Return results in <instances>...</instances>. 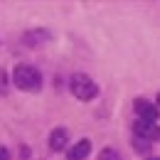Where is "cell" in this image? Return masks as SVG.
<instances>
[{
	"label": "cell",
	"instance_id": "cell-5",
	"mask_svg": "<svg viewBox=\"0 0 160 160\" xmlns=\"http://www.w3.org/2000/svg\"><path fill=\"white\" fill-rule=\"evenodd\" d=\"M67 143H69V131L67 128H54L52 136H49V148L54 153H59V150L67 148Z\"/></svg>",
	"mask_w": 160,
	"mask_h": 160
},
{
	"label": "cell",
	"instance_id": "cell-3",
	"mask_svg": "<svg viewBox=\"0 0 160 160\" xmlns=\"http://www.w3.org/2000/svg\"><path fill=\"white\" fill-rule=\"evenodd\" d=\"M136 113L140 116V121H150V123H155L160 116V108L155 106V103H150V101H145V99H136Z\"/></svg>",
	"mask_w": 160,
	"mask_h": 160
},
{
	"label": "cell",
	"instance_id": "cell-2",
	"mask_svg": "<svg viewBox=\"0 0 160 160\" xmlns=\"http://www.w3.org/2000/svg\"><path fill=\"white\" fill-rule=\"evenodd\" d=\"M69 89H72V94L81 101H91L96 94H99V86H96V81L89 79L86 74H74L72 81H69Z\"/></svg>",
	"mask_w": 160,
	"mask_h": 160
},
{
	"label": "cell",
	"instance_id": "cell-8",
	"mask_svg": "<svg viewBox=\"0 0 160 160\" xmlns=\"http://www.w3.org/2000/svg\"><path fill=\"white\" fill-rule=\"evenodd\" d=\"M0 160H8V148L0 145Z\"/></svg>",
	"mask_w": 160,
	"mask_h": 160
},
{
	"label": "cell",
	"instance_id": "cell-6",
	"mask_svg": "<svg viewBox=\"0 0 160 160\" xmlns=\"http://www.w3.org/2000/svg\"><path fill=\"white\" fill-rule=\"evenodd\" d=\"M91 153V140H79L67 150V160H84Z\"/></svg>",
	"mask_w": 160,
	"mask_h": 160
},
{
	"label": "cell",
	"instance_id": "cell-1",
	"mask_svg": "<svg viewBox=\"0 0 160 160\" xmlns=\"http://www.w3.org/2000/svg\"><path fill=\"white\" fill-rule=\"evenodd\" d=\"M12 79H15V86L22 91H37L42 86V74L30 64H20L12 74Z\"/></svg>",
	"mask_w": 160,
	"mask_h": 160
},
{
	"label": "cell",
	"instance_id": "cell-10",
	"mask_svg": "<svg viewBox=\"0 0 160 160\" xmlns=\"http://www.w3.org/2000/svg\"><path fill=\"white\" fill-rule=\"evenodd\" d=\"M148 160H160V158H148Z\"/></svg>",
	"mask_w": 160,
	"mask_h": 160
},
{
	"label": "cell",
	"instance_id": "cell-9",
	"mask_svg": "<svg viewBox=\"0 0 160 160\" xmlns=\"http://www.w3.org/2000/svg\"><path fill=\"white\" fill-rule=\"evenodd\" d=\"M158 106H160V94H158Z\"/></svg>",
	"mask_w": 160,
	"mask_h": 160
},
{
	"label": "cell",
	"instance_id": "cell-7",
	"mask_svg": "<svg viewBox=\"0 0 160 160\" xmlns=\"http://www.w3.org/2000/svg\"><path fill=\"white\" fill-rule=\"evenodd\" d=\"M5 86H8V77L0 72V91H5Z\"/></svg>",
	"mask_w": 160,
	"mask_h": 160
},
{
	"label": "cell",
	"instance_id": "cell-4",
	"mask_svg": "<svg viewBox=\"0 0 160 160\" xmlns=\"http://www.w3.org/2000/svg\"><path fill=\"white\" fill-rule=\"evenodd\" d=\"M133 128H136V136L143 138V140H148V143L160 138V128L155 126V123H150V121H140L138 118L136 123H133Z\"/></svg>",
	"mask_w": 160,
	"mask_h": 160
}]
</instances>
